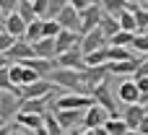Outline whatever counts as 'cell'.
<instances>
[{
  "mask_svg": "<svg viewBox=\"0 0 148 135\" xmlns=\"http://www.w3.org/2000/svg\"><path fill=\"white\" fill-rule=\"evenodd\" d=\"M49 81H52L57 88L88 94V91H86V83H83V73H81L78 68H65V65H57V68L49 73Z\"/></svg>",
  "mask_w": 148,
  "mask_h": 135,
  "instance_id": "obj_1",
  "label": "cell"
},
{
  "mask_svg": "<svg viewBox=\"0 0 148 135\" xmlns=\"http://www.w3.org/2000/svg\"><path fill=\"white\" fill-rule=\"evenodd\" d=\"M91 104H96L94 94H81V91H68L55 99V109H88Z\"/></svg>",
  "mask_w": 148,
  "mask_h": 135,
  "instance_id": "obj_2",
  "label": "cell"
},
{
  "mask_svg": "<svg viewBox=\"0 0 148 135\" xmlns=\"http://www.w3.org/2000/svg\"><path fill=\"white\" fill-rule=\"evenodd\" d=\"M81 73H83L86 91H91V88H94V86H99L101 81H109V75H112V70H109V62H104V65H86Z\"/></svg>",
  "mask_w": 148,
  "mask_h": 135,
  "instance_id": "obj_3",
  "label": "cell"
},
{
  "mask_svg": "<svg viewBox=\"0 0 148 135\" xmlns=\"http://www.w3.org/2000/svg\"><path fill=\"white\" fill-rule=\"evenodd\" d=\"M101 16H104V5H101L99 0H94L91 5H86V8L81 10V34H86L88 29L99 26Z\"/></svg>",
  "mask_w": 148,
  "mask_h": 135,
  "instance_id": "obj_4",
  "label": "cell"
},
{
  "mask_svg": "<svg viewBox=\"0 0 148 135\" xmlns=\"http://www.w3.org/2000/svg\"><path fill=\"white\" fill-rule=\"evenodd\" d=\"M107 44H109V39H107V34L101 31V26H94V29H88L86 34H81V49H83V55L91 52V49L107 47Z\"/></svg>",
  "mask_w": 148,
  "mask_h": 135,
  "instance_id": "obj_5",
  "label": "cell"
},
{
  "mask_svg": "<svg viewBox=\"0 0 148 135\" xmlns=\"http://www.w3.org/2000/svg\"><path fill=\"white\" fill-rule=\"evenodd\" d=\"M21 101H23V96L21 94H16V91H0V117L3 120H8V117H16V112L21 109Z\"/></svg>",
  "mask_w": 148,
  "mask_h": 135,
  "instance_id": "obj_6",
  "label": "cell"
},
{
  "mask_svg": "<svg viewBox=\"0 0 148 135\" xmlns=\"http://www.w3.org/2000/svg\"><path fill=\"white\" fill-rule=\"evenodd\" d=\"M57 65H65V68H78V70H83V68H86V55H83L81 44H75V47H70V49L60 52V55H57Z\"/></svg>",
  "mask_w": 148,
  "mask_h": 135,
  "instance_id": "obj_7",
  "label": "cell"
},
{
  "mask_svg": "<svg viewBox=\"0 0 148 135\" xmlns=\"http://www.w3.org/2000/svg\"><path fill=\"white\" fill-rule=\"evenodd\" d=\"M52 88H57V86L49 81V75H47V78L42 75V78H36V81L21 86V96H23V99H29V96H47V94H52Z\"/></svg>",
  "mask_w": 148,
  "mask_h": 135,
  "instance_id": "obj_8",
  "label": "cell"
},
{
  "mask_svg": "<svg viewBox=\"0 0 148 135\" xmlns=\"http://www.w3.org/2000/svg\"><path fill=\"white\" fill-rule=\"evenodd\" d=\"M55 114H57V120H60V125H62V133H70V130H75L78 125H83L86 109H55Z\"/></svg>",
  "mask_w": 148,
  "mask_h": 135,
  "instance_id": "obj_9",
  "label": "cell"
},
{
  "mask_svg": "<svg viewBox=\"0 0 148 135\" xmlns=\"http://www.w3.org/2000/svg\"><path fill=\"white\" fill-rule=\"evenodd\" d=\"M57 21H60V26L62 29H73V31H81V10L73 5V3H68L57 16H55Z\"/></svg>",
  "mask_w": 148,
  "mask_h": 135,
  "instance_id": "obj_10",
  "label": "cell"
},
{
  "mask_svg": "<svg viewBox=\"0 0 148 135\" xmlns=\"http://www.w3.org/2000/svg\"><path fill=\"white\" fill-rule=\"evenodd\" d=\"M91 94H94L96 104H101L107 112L117 114V104H114V99H112V88H109V81H101L99 86H94V88H91Z\"/></svg>",
  "mask_w": 148,
  "mask_h": 135,
  "instance_id": "obj_11",
  "label": "cell"
},
{
  "mask_svg": "<svg viewBox=\"0 0 148 135\" xmlns=\"http://www.w3.org/2000/svg\"><path fill=\"white\" fill-rule=\"evenodd\" d=\"M36 52H34V44L29 42V39H23V36H18L16 42H13V47L8 49V57H10V62H23L26 57H34Z\"/></svg>",
  "mask_w": 148,
  "mask_h": 135,
  "instance_id": "obj_12",
  "label": "cell"
},
{
  "mask_svg": "<svg viewBox=\"0 0 148 135\" xmlns=\"http://www.w3.org/2000/svg\"><path fill=\"white\" fill-rule=\"evenodd\" d=\"M146 112H148V107H146V104H140V101H135V104H125L122 117H125V122L130 125L133 133L138 130V125H140V120L146 117Z\"/></svg>",
  "mask_w": 148,
  "mask_h": 135,
  "instance_id": "obj_13",
  "label": "cell"
},
{
  "mask_svg": "<svg viewBox=\"0 0 148 135\" xmlns=\"http://www.w3.org/2000/svg\"><path fill=\"white\" fill-rule=\"evenodd\" d=\"M143 60L140 57H127V60H109V70H112V75H133L135 70H138V65H140Z\"/></svg>",
  "mask_w": 148,
  "mask_h": 135,
  "instance_id": "obj_14",
  "label": "cell"
},
{
  "mask_svg": "<svg viewBox=\"0 0 148 135\" xmlns=\"http://www.w3.org/2000/svg\"><path fill=\"white\" fill-rule=\"evenodd\" d=\"M55 44H57V55L81 44V31H73V29H60V34L55 36Z\"/></svg>",
  "mask_w": 148,
  "mask_h": 135,
  "instance_id": "obj_15",
  "label": "cell"
},
{
  "mask_svg": "<svg viewBox=\"0 0 148 135\" xmlns=\"http://www.w3.org/2000/svg\"><path fill=\"white\" fill-rule=\"evenodd\" d=\"M117 96H120V101H125V104H135V101H140L138 81H135V78H133V81H122L120 88H117Z\"/></svg>",
  "mask_w": 148,
  "mask_h": 135,
  "instance_id": "obj_16",
  "label": "cell"
},
{
  "mask_svg": "<svg viewBox=\"0 0 148 135\" xmlns=\"http://www.w3.org/2000/svg\"><path fill=\"white\" fill-rule=\"evenodd\" d=\"M104 112H107V109H104L101 104H91V107L86 109V114H83V127L91 133L94 127L104 125V122H107V120H104Z\"/></svg>",
  "mask_w": 148,
  "mask_h": 135,
  "instance_id": "obj_17",
  "label": "cell"
},
{
  "mask_svg": "<svg viewBox=\"0 0 148 135\" xmlns=\"http://www.w3.org/2000/svg\"><path fill=\"white\" fill-rule=\"evenodd\" d=\"M26 21L21 18V13L18 10H13V13H8L5 16V21H3V31H10L13 36H23L26 34Z\"/></svg>",
  "mask_w": 148,
  "mask_h": 135,
  "instance_id": "obj_18",
  "label": "cell"
},
{
  "mask_svg": "<svg viewBox=\"0 0 148 135\" xmlns=\"http://www.w3.org/2000/svg\"><path fill=\"white\" fill-rule=\"evenodd\" d=\"M34 52L39 57H57V44H55V36H42L34 42Z\"/></svg>",
  "mask_w": 148,
  "mask_h": 135,
  "instance_id": "obj_19",
  "label": "cell"
},
{
  "mask_svg": "<svg viewBox=\"0 0 148 135\" xmlns=\"http://www.w3.org/2000/svg\"><path fill=\"white\" fill-rule=\"evenodd\" d=\"M104 127H107V133H109V135H125V133H133V130H130V125L125 122V117H122V114H112V117L104 122Z\"/></svg>",
  "mask_w": 148,
  "mask_h": 135,
  "instance_id": "obj_20",
  "label": "cell"
},
{
  "mask_svg": "<svg viewBox=\"0 0 148 135\" xmlns=\"http://www.w3.org/2000/svg\"><path fill=\"white\" fill-rule=\"evenodd\" d=\"M99 26H101V31L107 34V39H112V36L122 29V26H120V18H117V16H112V13H107V10H104V16H101Z\"/></svg>",
  "mask_w": 148,
  "mask_h": 135,
  "instance_id": "obj_21",
  "label": "cell"
},
{
  "mask_svg": "<svg viewBox=\"0 0 148 135\" xmlns=\"http://www.w3.org/2000/svg\"><path fill=\"white\" fill-rule=\"evenodd\" d=\"M44 36V18H34L29 26H26V34H23V39H29L31 44L36 42V39H42Z\"/></svg>",
  "mask_w": 148,
  "mask_h": 135,
  "instance_id": "obj_22",
  "label": "cell"
},
{
  "mask_svg": "<svg viewBox=\"0 0 148 135\" xmlns=\"http://www.w3.org/2000/svg\"><path fill=\"white\" fill-rule=\"evenodd\" d=\"M104 62H109V44L86 52V65H104Z\"/></svg>",
  "mask_w": 148,
  "mask_h": 135,
  "instance_id": "obj_23",
  "label": "cell"
},
{
  "mask_svg": "<svg viewBox=\"0 0 148 135\" xmlns=\"http://www.w3.org/2000/svg\"><path fill=\"white\" fill-rule=\"evenodd\" d=\"M117 18H120V26H122V29H127V31H138V21H135V13H133L130 8H125V10H122Z\"/></svg>",
  "mask_w": 148,
  "mask_h": 135,
  "instance_id": "obj_24",
  "label": "cell"
},
{
  "mask_svg": "<svg viewBox=\"0 0 148 135\" xmlns=\"http://www.w3.org/2000/svg\"><path fill=\"white\" fill-rule=\"evenodd\" d=\"M133 36H135V31H127V29H120L112 39H109V44H117V47H130L133 44Z\"/></svg>",
  "mask_w": 148,
  "mask_h": 135,
  "instance_id": "obj_25",
  "label": "cell"
},
{
  "mask_svg": "<svg viewBox=\"0 0 148 135\" xmlns=\"http://www.w3.org/2000/svg\"><path fill=\"white\" fill-rule=\"evenodd\" d=\"M16 10L21 13V18H23L26 23H31L34 18H39V16H36V10H34V3H31V0H21Z\"/></svg>",
  "mask_w": 148,
  "mask_h": 135,
  "instance_id": "obj_26",
  "label": "cell"
},
{
  "mask_svg": "<svg viewBox=\"0 0 148 135\" xmlns=\"http://www.w3.org/2000/svg\"><path fill=\"white\" fill-rule=\"evenodd\" d=\"M44 127H47L49 135H60L62 133V125H60V120H57L55 112H44Z\"/></svg>",
  "mask_w": 148,
  "mask_h": 135,
  "instance_id": "obj_27",
  "label": "cell"
},
{
  "mask_svg": "<svg viewBox=\"0 0 148 135\" xmlns=\"http://www.w3.org/2000/svg\"><path fill=\"white\" fill-rule=\"evenodd\" d=\"M99 3H101V5H104V10H107V13H112V16H120V13L130 5L127 0H99Z\"/></svg>",
  "mask_w": 148,
  "mask_h": 135,
  "instance_id": "obj_28",
  "label": "cell"
},
{
  "mask_svg": "<svg viewBox=\"0 0 148 135\" xmlns=\"http://www.w3.org/2000/svg\"><path fill=\"white\" fill-rule=\"evenodd\" d=\"M8 75L16 86H23V62H10L8 65Z\"/></svg>",
  "mask_w": 148,
  "mask_h": 135,
  "instance_id": "obj_29",
  "label": "cell"
},
{
  "mask_svg": "<svg viewBox=\"0 0 148 135\" xmlns=\"http://www.w3.org/2000/svg\"><path fill=\"white\" fill-rule=\"evenodd\" d=\"M133 57L130 47H117V44H109V60H127Z\"/></svg>",
  "mask_w": 148,
  "mask_h": 135,
  "instance_id": "obj_30",
  "label": "cell"
},
{
  "mask_svg": "<svg viewBox=\"0 0 148 135\" xmlns=\"http://www.w3.org/2000/svg\"><path fill=\"white\" fill-rule=\"evenodd\" d=\"M130 47H133L135 52H143V55H148V34H135Z\"/></svg>",
  "mask_w": 148,
  "mask_h": 135,
  "instance_id": "obj_31",
  "label": "cell"
},
{
  "mask_svg": "<svg viewBox=\"0 0 148 135\" xmlns=\"http://www.w3.org/2000/svg\"><path fill=\"white\" fill-rule=\"evenodd\" d=\"M60 21L57 18H44V36H57L60 34Z\"/></svg>",
  "mask_w": 148,
  "mask_h": 135,
  "instance_id": "obj_32",
  "label": "cell"
},
{
  "mask_svg": "<svg viewBox=\"0 0 148 135\" xmlns=\"http://www.w3.org/2000/svg\"><path fill=\"white\" fill-rule=\"evenodd\" d=\"M16 39H18V36H13L10 31H3V34H0V49H3V52H8V49L13 47V42H16Z\"/></svg>",
  "mask_w": 148,
  "mask_h": 135,
  "instance_id": "obj_33",
  "label": "cell"
},
{
  "mask_svg": "<svg viewBox=\"0 0 148 135\" xmlns=\"http://www.w3.org/2000/svg\"><path fill=\"white\" fill-rule=\"evenodd\" d=\"M31 3H34L36 16H39V18H47V13H49V0H31Z\"/></svg>",
  "mask_w": 148,
  "mask_h": 135,
  "instance_id": "obj_34",
  "label": "cell"
},
{
  "mask_svg": "<svg viewBox=\"0 0 148 135\" xmlns=\"http://www.w3.org/2000/svg\"><path fill=\"white\" fill-rule=\"evenodd\" d=\"M68 3H70V0H49V13H47V18H55Z\"/></svg>",
  "mask_w": 148,
  "mask_h": 135,
  "instance_id": "obj_35",
  "label": "cell"
},
{
  "mask_svg": "<svg viewBox=\"0 0 148 135\" xmlns=\"http://www.w3.org/2000/svg\"><path fill=\"white\" fill-rule=\"evenodd\" d=\"M18 3H21V0H0V8H3V13L8 16V13H13V10L18 8Z\"/></svg>",
  "mask_w": 148,
  "mask_h": 135,
  "instance_id": "obj_36",
  "label": "cell"
},
{
  "mask_svg": "<svg viewBox=\"0 0 148 135\" xmlns=\"http://www.w3.org/2000/svg\"><path fill=\"white\" fill-rule=\"evenodd\" d=\"M135 133H140V135H148V112H146V117L140 120V125H138V130Z\"/></svg>",
  "mask_w": 148,
  "mask_h": 135,
  "instance_id": "obj_37",
  "label": "cell"
},
{
  "mask_svg": "<svg viewBox=\"0 0 148 135\" xmlns=\"http://www.w3.org/2000/svg\"><path fill=\"white\" fill-rule=\"evenodd\" d=\"M70 3H73V5H75L78 10H83V8H86V5H91L94 0H70Z\"/></svg>",
  "mask_w": 148,
  "mask_h": 135,
  "instance_id": "obj_38",
  "label": "cell"
},
{
  "mask_svg": "<svg viewBox=\"0 0 148 135\" xmlns=\"http://www.w3.org/2000/svg\"><path fill=\"white\" fill-rule=\"evenodd\" d=\"M3 65H10V57H8V52L0 49V68H3Z\"/></svg>",
  "mask_w": 148,
  "mask_h": 135,
  "instance_id": "obj_39",
  "label": "cell"
},
{
  "mask_svg": "<svg viewBox=\"0 0 148 135\" xmlns=\"http://www.w3.org/2000/svg\"><path fill=\"white\" fill-rule=\"evenodd\" d=\"M3 21H5V13H3V8H0V23H3Z\"/></svg>",
  "mask_w": 148,
  "mask_h": 135,
  "instance_id": "obj_40",
  "label": "cell"
},
{
  "mask_svg": "<svg viewBox=\"0 0 148 135\" xmlns=\"http://www.w3.org/2000/svg\"><path fill=\"white\" fill-rule=\"evenodd\" d=\"M140 5H143V8H148V0H140Z\"/></svg>",
  "mask_w": 148,
  "mask_h": 135,
  "instance_id": "obj_41",
  "label": "cell"
},
{
  "mask_svg": "<svg viewBox=\"0 0 148 135\" xmlns=\"http://www.w3.org/2000/svg\"><path fill=\"white\" fill-rule=\"evenodd\" d=\"M127 3H140V0H127Z\"/></svg>",
  "mask_w": 148,
  "mask_h": 135,
  "instance_id": "obj_42",
  "label": "cell"
},
{
  "mask_svg": "<svg viewBox=\"0 0 148 135\" xmlns=\"http://www.w3.org/2000/svg\"><path fill=\"white\" fill-rule=\"evenodd\" d=\"M0 34H3V23H0Z\"/></svg>",
  "mask_w": 148,
  "mask_h": 135,
  "instance_id": "obj_43",
  "label": "cell"
},
{
  "mask_svg": "<svg viewBox=\"0 0 148 135\" xmlns=\"http://www.w3.org/2000/svg\"><path fill=\"white\" fill-rule=\"evenodd\" d=\"M3 122H5V120H3V117H0V125H3Z\"/></svg>",
  "mask_w": 148,
  "mask_h": 135,
  "instance_id": "obj_44",
  "label": "cell"
}]
</instances>
